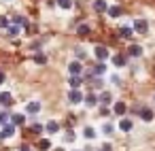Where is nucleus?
Here are the masks:
<instances>
[{"instance_id": "obj_20", "label": "nucleus", "mask_w": 155, "mask_h": 151, "mask_svg": "<svg viewBox=\"0 0 155 151\" xmlns=\"http://www.w3.org/2000/svg\"><path fill=\"white\" fill-rule=\"evenodd\" d=\"M83 134H85V138H89V140H91V138H96V130H94V128H85V130H83Z\"/></svg>"}, {"instance_id": "obj_17", "label": "nucleus", "mask_w": 155, "mask_h": 151, "mask_svg": "<svg viewBox=\"0 0 155 151\" xmlns=\"http://www.w3.org/2000/svg\"><path fill=\"white\" fill-rule=\"evenodd\" d=\"M79 85H81V77L79 75H70V87L72 89H79Z\"/></svg>"}, {"instance_id": "obj_5", "label": "nucleus", "mask_w": 155, "mask_h": 151, "mask_svg": "<svg viewBox=\"0 0 155 151\" xmlns=\"http://www.w3.org/2000/svg\"><path fill=\"white\" fill-rule=\"evenodd\" d=\"M106 9H108L106 0H94V11L96 13H106Z\"/></svg>"}, {"instance_id": "obj_25", "label": "nucleus", "mask_w": 155, "mask_h": 151, "mask_svg": "<svg viewBox=\"0 0 155 151\" xmlns=\"http://www.w3.org/2000/svg\"><path fill=\"white\" fill-rule=\"evenodd\" d=\"M113 62H115V66H123V64H125V58H123V55H115Z\"/></svg>"}, {"instance_id": "obj_24", "label": "nucleus", "mask_w": 155, "mask_h": 151, "mask_svg": "<svg viewBox=\"0 0 155 151\" xmlns=\"http://www.w3.org/2000/svg\"><path fill=\"white\" fill-rule=\"evenodd\" d=\"M11 119V115L7 113V111H0V126H2V123H7Z\"/></svg>"}, {"instance_id": "obj_26", "label": "nucleus", "mask_w": 155, "mask_h": 151, "mask_svg": "<svg viewBox=\"0 0 155 151\" xmlns=\"http://www.w3.org/2000/svg\"><path fill=\"white\" fill-rule=\"evenodd\" d=\"M34 62H36V64H45V62H47V58H45L43 53H36V55H34Z\"/></svg>"}, {"instance_id": "obj_7", "label": "nucleus", "mask_w": 155, "mask_h": 151, "mask_svg": "<svg viewBox=\"0 0 155 151\" xmlns=\"http://www.w3.org/2000/svg\"><path fill=\"white\" fill-rule=\"evenodd\" d=\"M81 70H83V68H81V62H79V60L70 62V66H68V72H70V75H79V77H81Z\"/></svg>"}, {"instance_id": "obj_18", "label": "nucleus", "mask_w": 155, "mask_h": 151, "mask_svg": "<svg viewBox=\"0 0 155 151\" xmlns=\"http://www.w3.org/2000/svg\"><path fill=\"white\" fill-rule=\"evenodd\" d=\"M110 100H113V96H110L108 92H102V94H100V98H98V102H102V104H108Z\"/></svg>"}, {"instance_id": "obj_11", "label": "nucleus", "mask_w": 155, "mask_h": 151, "mask_svg": "<svg viewBox=\"0 0 155 151\" xmlns=\"http://www.w3.org/2000/svg\"><path fill=\"white\" fill-rule=\"evenodd\" d=\"M11 102H13V96H11L9 92H2V94H0V104H5V106H11Z\"/></svg>"}, {"instance_id": "obj_1", "label": "nucleus", "mask_w": 155, "mask_h": 151, "mask_svg": "<svg viewBox=\"0 0 155 151\" xmlns=\"http://www.w3.org/2000/svg\"><path fill=\"white\" fill-rule=\"evenodd\" d=\"M13 134H15V126H13L11 121L2 123V132H0V140H5V138H11Z\"/></svg>"}, {"instance_id": "obj_15", "label": "nucleus", "mask_w": 155, "mask_h": 151, "mask_svg": "<svg viewBox=\"0 0 155 151\" xmlns=\"http://www.w3.org/2000/svg\"><path fill=\"white\" fill-rule=\"evenodd\" d=\"M83 100L87 102V106H96V104H98V96H96V94H87Z\"/></svg>"}, {"instance_id": "obj_36", "label": "nucleus", "mask_w": 155, "mask_h": 151, "mask_svg": "<svg viewBox=\"0 0 155 151\" xmlns=\"http://www.w3.org/2000/svg\"><path fill=\"white\" fill-rule=\"evenodd\" d=\"M5 81V72H0V83H2Z\"/></svg>"}, {"instance_id": "obj_8", "label": "nucleus", "mask_w": 155, "mask_h": 151, "mask_svg": "<svg viewBox=\"0 0 155 151\" xmlns=\"http://www.w3.org/2000/svg\"><path fill=\"white\" fill-rule=\"evenodd\" d=\"M127 53H130L132 58H140V55H142V47H140V45H130V47H127Z\"/></svg>"}, {"instance_id": "obj_12", "label": "nucleus", "mask_w": 155, "mask_h": 151, "mask_svg": "<svg viewBox=\"0 0 155 151\" xmlns=\"http://www.w3.org/2000/svg\"><path fill=\"white\" fill-rule=\"evenodd\" d=\"M13 24H15V26H19V28H28V19H26L24 15H17V17H13Z\"/></svg>"}, {"instance_id": "obj_23", "label": "nucleus", "mask_w": 155, "mask_h": 151, "mask_svg": "<svg viewBox=\"0 0 155 151\" xmlns=\"http://www.w3.org/2000/svg\"><path fill=\"white\" fill-rule=\"evenodd\" d=\"M94 72H96V75H104V72H106V66H104V62H100V64L94 68Z\"/></svg>"}, {"instance_id": "obj_30", "label": "nucleus", "mask_w": 155, "mask_h": 151, "mask_svg": "<svg viewBox=\"0 0 155 151\" xmlns=\"http://www.w3.org/2000/svg\"><path fill=\"white\" fill-rule=\"evenodd\" d=\"M49 147H51V143H49V140H41V149H43V151H47Z\"/></svg>"}, {"instance_id": "obj_19", "label": "nucleus", "mask_w": 155, "mask_h": 151, "mask_svg": "<svg viewBox=\"0 0 155 151\" xmlns=\"http://www.w3.org/2000/svg\"><path fill=\"white\" fill-rule=\"evenodd\" d=\"M113 111H115V113H117V115H123V113H125V111H127V106H125V104H123V102H117V104H115V109H113Z\"/></svg>"}, {"instance_id": "obj_33", "label": "nucleus", "mask_w": 155, "mask_h": 151, "mask_svg": "<svg viewBox=\"0 0 155 151\" xmlns=\"http://www.w3.org/2000/svg\"><path fill=\"white\" fill-rule=\"evenodd\" d=\"M32 130H34V132H38V134H41V132H43V126H41V123H34V126H32Z\"/></svg>"}, {"instance_id": "obj_4", "label": "nucleus", "mask_w": 155, "mask_h": 151, "mask_svg": "<svg viewBox=\"0 0 155 151\" xmlns=\"http://www.w3.org/2000/svg\"><path fill=\"white\" fill-rule=\"evenodd\" d=\"M134 30H136V32H140V34H144V32L149 30L147 19H136V22H134Z\"/></svg>"}, {"instance_id": "obj_32", "label": "nucleus", "mask_w": 155, "mask_h": 151, "mask_svg": "<svg viewBox=\"0 0 155 151\" xmlns=\"http://www.w3.org/2000/svg\"><path fill=\"white\" fill-rule=\"evenodd\" d=\"M64 140H66V143H72V140H74V132H68V134H66V138H64Z\"/></svg>"}, {"instance_id": "obj_3", "label": "nucleus", "mask_w": 155, "mask_h": 151, "mask_svg": "<svg viewBox=\"0 0 155 151\" xmlns=\"http://www.w3.org/2000/svg\"><path fill=\"white\" fill-rule=\"evenodd\" d=\"M94 53H96V58H98L100 62H106V58H108V49L102 47V45H98V47L94 49Z\"/></svg>"}, {"instance_id": "obj_27", "label": "nucleus", "mask_w": 155, "mask_h": 151, "mask_svg": "<svg viewBox=\"0 0 155 151\" xmlns=\"http://www.w3.org/2000/svg\"><path fill=\"white\" fill-rule=\"evenodd\" d=\"M121 36L123 39H130L132 36V28H121Z\"/></svg>"}, {"instance_id": "obj_16", "label": "nucleus", "mask_w": 155, "mask_h": 151, "mask_svg": "<svg viewBox=\"0 0 155 151\" xmlns=\"http://www.w3.org/2000/svg\"><path fill=\"white\" fill-rule=\"evenodd\" d=\"M26 111H28V113H32V115H34V113H38V111H41V102H28Z\"/></svg>"}, {"instance_id": "obj_21", "label": "nucleus", "mask_w": 155, "mask_h": 151, "mask_svg": "<svg viewBox=\"0 0 155 151\" xmlns=\"http://www.w3.org/2000/svg\"><path fill=\"white\" fill-rule=\"evenodd\" d=\"M55 2H58L62 9H70V7H72V0H55Z\"/></svg>"}, {"instance_id": "obj_9", "label": "nucleus", "mask_w": 155, "mask_h": 151, "mask_svg": "<svg viewBox=\"0 0 155 151\" xmlns=\"http://www.w3.org/2000/svg\"><path fill=\"white\" fill-rule=\"evenodd\" d=\"M132 128H134V121H132V119H121V121H119V130H121V132H130Z\"/></svg>"}, {"instance_id": "obj_6", "label": "nucleus", "mask_w": 155, "mask_h": 151, "mask_svg": "<svg viewBox=\"0 0 155 151\" xmlns=\"http://www.w3.org/2000/svg\"><path fill=\"white\" fill-rule=\"evenodd\" d=\"M138 113H140V119H142V121H153V111H151V109L142 106V109H138Z\"/></svg>"}, {"instance_id": "obj_37", "label": "nucleus", "mask_w": 155, "mask_h": 151, "mask_svg": "<svg viewBox=\"0 0 155 151\" xmlns=\"http://www.w3.org/2000/svg\"><path fill=\"white\" fill-rule=\"evenodd\" d=\"M55 151H64V149H55Z\"/></svg>"}, {"instance_id": "obj_35", "label": "nucleus", "mask_w": 155, "mask_h": 151, "mask_svg": "<svg viewBox=\"0 0 155 151\" xmlns=\"http://www.w3.org/2000/svg\"><path fill=\"white\" fill-rule=\"evenodd\" d=\"M17 151H32V149H30V147H28V145H24V147H19V149H17Z\"/></svg>"}, {"instance_id": "obj_34", "label": "nucleus", "mask_w": 155, "mask_h": 151, "mask_svg": "<svg viewBox=\"0 0 155 151\" xmlns=\"http://www.w3.org/2000/svg\"><path fill=\"white\" fill-rule=\"evenodd\" d=\"M85 55H87V53H85L83 49H77V58H79V60H81V58H85Z\"/></svg>"}, {"instance_id": "obj_29", "label": "nucleus", "mask_w": 155, "mask_h": 151, "mask_svg": "<svg viewBox=\"0 0 155 151\" xmlns=\"http://www.w3.org/2000/svg\"><path fill=\"white\" fill-rule=\"evenodd\" d=\"M102 132H104V134H110V132H113V126H110V123H104V126H102Z\"/></svg>"}, {"instance_id": "obj_10", "label": "nucleus", "mask_w": 155, "mask_h": 151, "mask_svg": "<svg viewBox=\"0 0 155 151\" xmlns=\"http://www.w3.org/2000/svg\"><path fill=\"white\" fill-rule=\"evenodd\" d=\"M11 123H13V126H24V123H26V117H24L21 113H15V115H11Z\"/></svg>"}, {"instance_id": "obj_28", "label": "nucleus", "mask_w": 155, "mask_h": 151, "mask_svg": "<svg viewBox=\"0 0 155 151\" xmlns=\"http://www.w3.org/2000/svg\"><path fill=\"white\" fill-rule=\"evenodd\" d=\"M9 24H11V19H7V17H0V28H9Z\"/></svg>"}, {"instance_id": "obj_13", "label": "nucleus", "mask_w": 155, "mask_h": 151, "mask_svg": "<svg viewBox=\"0 0 155 151\" xmlns=\"http://www.w3.org/2000/svg\"><path fill=\"white\" fill-rule=\"evenodd\" d=\"M60 128H62V126H60L58 121H49V123H47V132H49V134H58Z\"/></svg>"}, {"instance_id": "obj_38", "label": "nucleus", "mask_w": 155, "mask_h": 151, "mask_svg": "<svg viewBox=\"0 0 155 151\" xmlns=\"http://www.w3.org/2000/svg\"><path fill=\"white\" fill-rule=\"evenodd\" d=\"M153 98H155V96H153Z\"/></svg>"}, {"instance_id": "obj_22", "label": "nucleus", "mask_w": 155, "mask_h": 151, "mask_svg": "<svg viewBox=\"0 0 155 151\" xmlns=\"http://www.w3.org/2000/svg\"><path fill=\"white\" fill-rule=\"evenodd\" d=\"M77 32H79V34H89V24H81V26L77 28Z\"/></svg>"}, {"instance_id": "obj_31", "label": "nucleus", "mask_w": 155, "mask_h": 151, "mask_svg": "<svg viewBox=\"0 0 155 151\" xmlns=\"http://www.w3.org/2000/svg\"><path fill=\"white\" fill-rule=\"evenodd\" d=\"M17 32H19V26H13V28H9V34H11V36H15Z\"/></svg>"}, {"instance_id": "obj_14", "label": "nucleus", "mask_w": 155, "mask_h": 151, "mask_svg": "<svg viewBox=\"0 0 155 151\" xmlns=\"http://www.w3.org/2000/svg\"><path fill=\"white\" fill-rule=\"evenodd\" d=\"M106 13H108L113 19H117V17L121 15V7H108V9H106Z\"/></svg>"}, {"instance_id": "obj_2", "label": "nucleus", "mask_w": 155, "mask_h": 151, "mask_svg": "<svg viewBox=\"0 0 155 151\" xmlns=\"http://www.w3.org/2000/svg\"><path fill=\"white\" fill-rule=\"evenodd\" d=\"M68 100H70V104H81L83 102V94L79 89H70L68 92Z\"/></svg>"}]
</instances>
